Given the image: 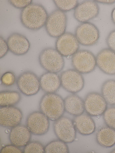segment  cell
Masks as SVG:
<instances>
[{
  "instance_id": "7a4b0ae2",
  "label": "cell",
  "mask_w": 115,
  "mask_h": 153,
  "mask_svg": "<svg viewBox=\"0 0 115 153\" xmlns=\"http://www.w3.org/2000/svg\"><path fill=\"white\" fill-rule=\"evenodd\" d=\"M39 108L49 120L54 121L62 117L65 111L64 99L55 93L44 94L40 101Z\"/></svg>"
},
{
  "instance_id": "52a82bcc",
  "label": "cell",
  "mask_w": 115,
  "mask_h": 153,
  "mask_svg": "<svg viewBox=\"0 0 115 153\" xmlns=\"http://www.w3.org/2000/svg\"><path fill=\"white\" fill-rule=\"evenodd\" d=\"M53 127L58 139L66 143H72L75 140L77 131L73 121L69 117H62L54 121Z\"/></svg>"
},
{
  "instance_id": "f1b7e54d",
  "label": "cell",
  "mask_w": 115,
  "mask_h": 153,
  "mask_svg": "<svg viewBox=\"0 0 115 153\" xmlns=\"http://www.w3.org/2000/svg\"><path fill=\"white\" fill-rule=\"evenodd\" d=\"M10 4L15 7L23 9L32 3V0H14L9 1Z\"/></svg>"
},
{
  "instance_id": "836d02e7",
  "label": "cell",
  "mask_w": 115,
  "mask_h": 153,
  "mask_svg": "<svg viewBox=\"0 0 115 153\" xmlns=\"http://www.w3.org/2000/svg\"><path fill=\"white\" fill-rule=\"evenodd\" d=\"M111 18L113 23L115 25V7L113 9L112 11Z\"/></svg>"
},
{
  "instance_id": "5b68a950",
  "label": "cell",
  "mask_w": 115,
  "mask_h": 153,
  "mask_svg": "<svg viewBox=\"0 0 115 153\" xmlns=\"http://www.w3.org/2000/svg\"><path fill=\"white\" fill-rule=\"evenodd\" d=\"M73 69L82 74L92 72L97 66L96 56L87 50H79L71 58Z\"/></svg>"
},
{
  "instance_id": "e575fe53",
  "label": "cell",
  "mask_w": 115,
  "mask_h": 153,
  "mask_svg": "<svg viewBox=\"0 0 115 153\" xmlns=\"http://www.w3.org/2000/svg\"><path fill=\"white\" fill-rule=\"evenodd\" d=\"M111 153H115V149L113 150L111 152Z\"/></svg>"
},
{
  "instance_id": "1f68e13d",
  "label": "cell",
  "mask_w": 115,
  "mask_h": 153,
  "mask_svg": "<svg viewBox=\"0 0 115 153\" xmlns=\"http://www.w3.org/2000/svg\"><path fill=\"white\" fill-rule=\"evenodd\" d=\"M0 58L3 57L9 51L8 47L6 41L1 36H0Z\"/></svg>"
},
{
  "instance_id": "4316f807",
  "label": "cell",
  "mask_w": 115,
  "mask_h": 153,
  "mask_svg": "<svg viewBox=\"0 0 115 153\" xmlns=\"http://www.w3.org/2000/svg\"><path fill=\"white\" fill-rule=\"evenodd\" d=\"M103 118L107 126L115 129V107L108 108L103 114Z\"/></svg>"
},
{
  "instance_id": "d6986e66",
  "label": "cell",
  "mask_w": 115,
  "mask_h": 153,
  "mask_svg": "<svg viewBox=\"0 0 115 153\" xmlns=\"http://www.w3.org/2000/svg\"><path fill=\"white\" fill-rule=\"evenodd\" d=\"M73 121L76 131L82 135H89L95 131V122L87 114H83L75 116Z\"/></svg>"
},
{
  "instance_id": "83f0119b",
  "label": "cell",
  "mask_w": 115,
  "mask_h": 153,
  "mask_svg": "<svg viewBox=\"0 0 115 153\" xmlns=\"http://www.w3.org/2000/svg\"><path fill=\"white\" fill-rule=\"evenodd\" d=\"M16 80L14 73L11 71H8L2 75L0 81L3 85L9 87L13 85L16 82Z\"/></svg>"
},
{
  "instance_id": "9a60e30c",
  "label": "cell",
  "mask_w": 115,
  "mask_h": 153,
  "mask_svg": "<svg viewBox=\"0 0 115 153\" xmlns=\"http://www.w3.org/2000/svg\"><path fill=\"white\" fill-rule=\"evenodd\" d=\"M97 66L104 73L115 74V52L108 48L101 49L96 56Z\"/></svg>"
},
{
  "instance_id": "7402d4cb",
  "label": "cell",
  "mask_w": 115,
  "mask_h": 153,
  "mask_svg": "<svg viewBox=\"0 0 115 153\" xmlns=\"http://www.w3.org/2000/svg\"><path fill=\"white\" fill-rule=\"evenodd\" d=\"M21 96L18 92L14 90H3L0 92V106H14L21 99Z\"/></svg>"
},
{
  "instance_id": "8fae6325",
  "label": "cell",
  "mask_w": 115,
  "mask_h": 153,
  "mask_svg": "<svg viewBox=\"0 0 115 153\" xmlns=\"http://www.w3.org/2000/svg\"><path fill=\"white\" fill-rule=\"evenodd\" d=\"M49 120L41 111H34L28 116L26 125L32 134L42 135L46 134L49 127Z\"/></svg>"
},
{
  "instance_id": "ffe728a7",
  "label": "cell",
  "mask_w": 115,
  "mask_h": 153,
  "mask_svg": "<svg viewBox=\"0 0 115 153\" xmlns=\"http://www.w3.org/2000/svg\"><path fill=\"white\" fill-rule=\"evenodd\" d=\"M65 111L73 116L83 114L85 111L84 100L75 94L68 96L64 99Z\"/></svg>"
},
{
  "instance_id": "e0dca14e",
  "label": "cell",
  "mask_w": 115,
  "mask_h": 153,
  "mask_svg": "<svg viewBox=\"0 0 115 153\" xmlns=\"http://www.w3.org/2000/svg\"><path fill=\"white\" fill-rule=\"evenodd\" d=\"M31 134L26 125L20 124L11 128L9 139L11 144L24 147L30 141Z\"/></svg>"
},
{
  "instance_id": "2e32d148",
  "label": "cell",
  "mask_w": 115,
  "mask_h": 153,
  "mask_svg": "<svg viewBox=\"0 0 115 153\" xmlns=\"http://www.w3.org/2000/svg\"><path fill=\"white\" fill-rule=\"evenodd\" d=\"M9 51L17 56H22L26 54L29 51L30 44L27 38L18 33L11 34L6 40Z\"/></svg>"
},
{
  "instance_id": "4dcf8cb0",
  "label": "cell",
  "mask_w": 115,
  "mask_h": 153,
  "mask_svg": "<svg viewBox=\"0 0 115 153\" xmlns=\"http://www.w3.org/2000/svg\"><path fill=\"white\" fill-rule=\"evenodd\" d=\"M1 153H23V151L20 148L12 144L5 145L1 149Z\"/></svg>"
},
{
  "instance_id": "5bb4252c",
  "label": "cell",
  "mask_w": 115,
  "mask_h": 153,
  "mask_svg": "<svg viewBox=\"0 0 115 153\" xmlns=\"http://www.w3.org/2000/svg\"><path fill=\"white\" fill-rule=\"evenodd\" d=\"M22 118V111L17 107H0V125L2 127L12 128L20 125Z\"/></svg>"
},
{
  "instance_id": "3957f363",
  "label": "cell",
  "mask_w": 115,
  "mask_h": 153,
  "mask_svg": "<svg viewBox=\"0 0 115 153\" xmlns=\"http://www.w3.org/2000/svg\"><path fill=\"white\" fill-rule=\"evenodd\" d=\"M38 61L41 67L47 71L56 73L61 71L65 65L63 57L55 49L51 47L41 51Z\"/></svg>"
},
{
  "instance_id": "44dd1931",
  "label": "cell",
  "mask_w": 115,
  "mask_h": 153,
  "mask_svg": "<svg viewBox=\"0 0 115 153\" xmlns=\"http://www.w3.org/2000/svg\"><path fill=\"white\" fill-rule=\"evenodd\" d=\"M96 140L98 144L106 148L115 145V129L108 126L103 127L97 132Z\"/></svg>"
},
{
  "instance_id": "cb8c5ba5",
  "label": "cell",
  "mask_w": 115,
  "mask_h": 153,
  "mask_svg": "<svg viewBox=\"0 0 115 153\" xmlns=\"http://www.w3.org/2000/svg\"><path fill=\"white\" fill-rule=\"evenodd\" d=\"M66 144L59 139L53 140L45 146V153H69V148Z\"/></svg>"
},
{
  "instance_id": "30bf717a",
  "label": "cell",
  "mask_w": 115,
  "mask_h": 153,
  "mask_svg": "<svg viewBox=\"0 0 115 153\" xmlns=\"http://www.w3.org/2000/svg\"><path fill=\"white\" fill-rule=\"evenodd\" d=\"M85 111L92 117L103 115L106 110L108 104L101 94L96 92L88 93L84 100Z\"/></svg>"
},
{
  "instance_id": "603a6c76",
  "label": "cell",
  "mask_w": 115,
  "mask_h": 153,
  "mask_svg": "<svg viewBox=\"0 0 115 153\" xmlns=\"http://www.w3.org/2000/svg\"><path fill=\"white\" fill-rule=\"evenodd\" d=\"M101 94L108 104L115 105V80H108L102 84Z\"/></svg>"
},
{
  "instance_id": "8992f818",
  "label": "cell",
  "mask_w": 115,
  "mask_h": 153,
  "mask_svg": "<svg viewBox=\"0 0 115 153\" xmlns=\"http://www.w3.org/2000/svg\"><path fill=\"white\" fill-rule=\"evenodd\" d=\"M74 35L79 44L89 47L95 44L100 37L99 30L94 24L89 22L81 23L75 29Z\"/></svg>"
},
{
  "instance_id": "7c38bea8",
  "label": "cell",
  "mask_w": 115,
  "mask_h": 153,
  "mask_svg": "<svg viewBox=\"0 0 115 153\" xmlns=\"http://www.w3.org/2000/svg\"><path fill=\"white\" fill-rule=\"evenodd\" d=\"M79 43L74 34L65 32L57 38L55 42V48L63 57H72L78 50Z\"/></svg>"
},
{
  "instance_id": "ac0fdd59",
  "label": "cell",
  "mask_w": 115,
  "mask_h": 153,
  "mask_svg": "<svg viewBox=\"0 0 115 153\" xmlns=\"http://www.w3.org/2000/svg\"><path fill=\"white\" fill-rule=\"evenodd\" d=\"M39 80L41 88L46 93H55L61 86L57 73L47 71L40 76Z\"/></svg>"
},
{
  "instance_id": "277c9868",
  "label": "cell",
  "mask_w": 115,
  "mask_h": 153,
  "mask_svg": "<svg viewBox=\"0 0 115 153\" xmlns=\"http://www.w3.org/2000/svg\"><path fill=\"white\" fill-rule=\"evenodd\" d=\"M67 23V17L65 12L58 9L48 15L45 27L49 36L58 38L65 32Z\"/></svg>"
},
{
  "instance_id": "6da1fadb",
  "label": "cell",
  "mask_w": 115,
  "mask_h": 153,
  "mask_svg": "<svg viewBox=\"0 0 115 153\" xmlns=\"http://www.w3.org/2000/svg\"><path fill=\"white\" fill-rule=\"evenodd\" d=\"M48 15L45 8L42 5L32 3L22 9L20 19L25 28L31 30L36 31L45 26Z\"/></svg>"
},
{
  "instance_id": "484cf974",
  "label": "cell",
  "mask_w": 115,
  "mask_h": 153,
  "mask_svg": "<svg viewBox=\"0 0 115 153\" xmlns=\"http://www.w3.org/2000/svg\"><path fill=\"white\" fill-rule=\"evenodd\" d=\"M23 153H45V146L40 142L37 141H30L24 147Z\"/></svg>"
},
{
  "instance_id": "f546056e",
  "label": "cell",
  "mask_w": 115,
  "mask_h": 153,
  "mask_svg": "<svg viewBox=\"0 0 115 153\" xmlns=\"http://www.w3.org/2000/svg\"><path fill=\"white\" fill-rule=\"evenodd\" d=\"M106 42L108 48L115 52V29L109 33L106 38Z\"/></svg>"
},
{
  "instance_id": "d6a6232c",
  "label": "cell",
  "mask_w": 115,
  "mask_h": 153,
  "mask_svg": "<svg viewBox=\"0 0 115 153\" xmlns=\"http://www.w3.org/2000/svg\"><path fill=\"white\" fill-rule=\"evenodd\" d=\"M97 3L105 4H112L115 3V0H95Z\"/></svg>"
},
{
  "instance_id": "4fadbf2b",
  "label": "cell",
  "mask_w": 115,
  "mask_h": 153,
  "mask_svg": "<svg viewBox=\"0 0 115 153\" xmlns=\"http://www.w3.org/2000/svg\"><path fill=\"white\" fill-rule=\"evenodd\" d=\"M99 12V6L95 1L87 0L78 4L74 9L73 15L77 21L83 23L95 18Z\"/></svg>"
},
{
  "instance_id": "9c48e42d",
  "label": "cell",
  "mask_w": 115,
  "mask_h": 153,
  "mask_svg": "<svg viewBox=\"0 0 115 153\" xmlns=\"http://www.w3.org/2000/svg\"><path fill=\"white\" fill-rule=\"evenodd\" d=\"M60 77L61 86L68 92L75 94L84 88L85 80L82 74L74 69L63 71Z\"/></svg>"
},
{
  "instance_id": "d4e9b609",
  "label": "cell",
  "mask_w": 115,
  "mask_h": 153,
  "mask_svg": "<svg viewBox=\"0 0 115 153\" xmlns=\"http://www.w3.org/2000/svg\"><path fill=\"white\" fill-rule=\"evenodd\" d=\"M58 9L64 12L70 11L76 7L79 3L77 0H53Z\"/></svg>"
},
{
  "instance_id": "ba28073f",
  "label": "cell",
  "mask_w": 115,
  "mask_h": 153,
  "mask_svg": "<svg viewBox=\"0 0 115 153\" xmlns=\"http://www.w3.org/2000/svg\"><path fill=\"white\" fill-rule=\"evenodd\" d=\"M16 84L20 92L27 96L36 94L41 88L39 78L30 71L21 73L17 78Z\"/></svg>"
}]
</instances>
